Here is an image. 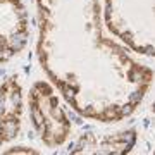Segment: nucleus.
I'll return each mask as SVG.
<instances>
[{
  "instance_id": "nucleus-3",
  "label": "nucleus",
  "mask_w": 155,
  "mask_h": 155,
  "mask_svg": "<svg viewBox=\"0 0 155 155\" xmlns=\"http://www.w3.org/2000/svg\"><path fill=\"white\" fill-rule=\"evenodd\" d=\"M61 100L48 79H36L29 88V121L40 141L48 148L62 147L72 131V122Z\"/></svg>"
},
{
  "instance_id": "nucleus-1",
  "label": "nucleus",
  "mask_w": 155,
  "mask_h": 155,
  "mask_svg": "<svg viewBox=\"0 0 155 155\" xmlns=\"http://www.w3.org/2000/svg\"><path fill=\"white\" fill-rule=\"evenodd\" d=\"M36 16L38 62L78 116L116 124L136 112L153 71L105 35L102 0H36Z\"/></svg>"
},
{
  "instance_id": "nucleus-4",
  "label": "nucleus",
  "mask_w": 155,
  "mask_h": 155,
  "mask_svg": "<svg viewBox=\"0 0 155 155\" xmlns=\"http://www.w3.org/2000/svg\"><path fill=\"white\" fill-rule=\"evenodd\" d=\"M29 12L22 0H0V66L16 59L29 41Z\"/></svg>"
},
{
  "instance_id": "nucleus-7",
  "label": "nucleus",
  "mask_w": 155,
  "mask_h": 155,
  "mask_svg": "<svg viewBox=\"0 0 155 155\" xmlns=\"http://www.w3.org/2000/svg\"><path fill=\"white\" fill-rule=\"evenodd\" d=\"M19 152H24V153H38L35 148H28V147H11V148L5 150V153H19Z\"/></svg>"
},
{
  "instance_id": "nucleus-2",
  "label": "nucleus",
  "mask_w": 155,
  "mask_h": 155,
  "mask_svg": "<svg viewBox=\"0 0 155 155\" xmlns=\"http://www.w3.org/2000/svg\"><path fill=\"white\" fill-rule=\"evenodd\" d=\"M109 33L140 57L153 55V0H102Z\"/></svg>"
},
{
  "instance_id": "nucleus-6",
  "label": "nucleus",
  "mask_w": 155,
  "mask_h": 155,
  "mask_svg": "<svg viewBox=\"0 0 155 155\" xmlns=\"http://www.w3.org/2000/svg\"><path fill=\"white\" fill-rule=\"evenodd\" d=\"M136 143L134 129L117 133H84L69 143L67 153H127Z\"/></svg>"
},
{
  "instance_id": "nucleus-5",
  "label": "nucleus",
  "mask_w": 155,
  "mask_h": 155,
  "mask_svg": "<svg viewBox=\"0 0 155 155\" xmlns=\"http://www.w3.org/2000/svg\"><path fill=\"white\" fill-rule=\"evenodd\" d=\"M24 114L22 84L16 74L0 83V147L11 143L21 133Z\"/></svg>"
}]
</instances>
